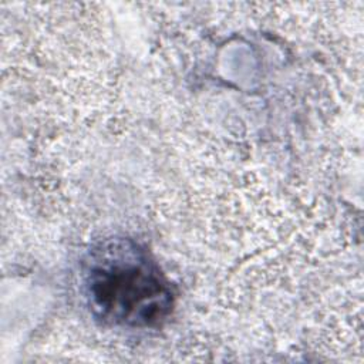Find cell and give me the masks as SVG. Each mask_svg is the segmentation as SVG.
<instances>
[{
    "instance_id": "1",
    "label": "cell",
    "mask_w": 364,
    "mask_h": 364,
    "mask_svg": "<svg viewBox=\"0 0 364 364\" xmlns=\"http://www.w3.org/2000/svg\"><path fill=\"white\" fill-rule=\"evenodd\" d=\"M82 280L92 314L111 326L151 327L166 318L173 306L158 264L129 239H109L91 250Z\"/></svg>"
}]
</instances>
